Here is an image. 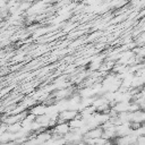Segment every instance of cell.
Returning a JSON list of instances; mask_svg holds the SVG:
<instances>
[{
  "mask_svg": "<svg viewBox=\"0 0 145 145\" xmlns=\"http://www.w3.org/2000/svg\"><path fill=\"white\" fill-rule=\"evenodd\" d=\"M103 135V128L101 126H97L95 128L88 129L84 135L83 138H100Z\"/></svg>",
  "mask_w": 145,
  "mask_h": 145,
  "instance_id": "cell-2",
  "label": "cell"
},
{
  "mask_svg": "<svg viewBox=\"0 0 145 145\" xmlns=\"http://www.w3.org/2000/svg\"><path fill=\"white\" fill-rule=\"evenodd\" d=\"M142 91H143V92H145V84L142 86Z\"/></svg>",
  "mask_w": 145,
  "mask_h": 145,
  "instance_id": "cell-6",
  "label": "cell"
},
{
  "mask_svg": "<svg viewBox=\"0 0 145 145\" xmlns=\"http://www.w3.org/2000/svg\"><path fill=\"white\" fill-rule=\"evenodd\" d=\"M22 125L20 122H16V123H12V125H8L7 126V131L10 133V134H17L19 130H22Z\"/></svg>",
  "mask_w": 145,
  "mask_h": 145,
  "instance_id": "cell-3",
  "label": "cell"
},
{
  "mask_svg": "<svg viewBox=\"0 0 145 145\" xmlns=\"http://www.w3.org/2000/svg\"><path fill=\"white\" fill-rule=\"evenodd\" d=\"M78 116H79V111L78 110H69V109L61 110V111L58 112V123L69 122L72 119L77 118Z\"/></svg>",
  "mask_w": 145,
  "mask_h": 145,
  "instance_id": "cell-1",
  "label": "cell"
},
{
  "mask_svg": "<svg viewBox=\"0 0 145 145\" xmlns=\"http://www.w3.org/2000/svg\"><path fill=\"white\" fill-rule=\"evenodd\" d=\"M102 145H114V144H113V142H112V140H105Z\"/></svg>",
  "mask_w": 145,
  "mask_h": 145,
  "instance_id": "cell-5",
  "label": "cell"
},
{
  "mask_svg": "<svg viewBox=\"0 0 145 145\" xmlns=\"http://www.w3.org/2000/svg\"><path fill=\"white\" fill-rule=\"evenodd\" d=\"M136 144L137 145H145V135H140L136 138Z\"/></svg>",
  "mask_w": 145,
  "mask_h": 145,
  "instance_id": "cell-4",
  "label": "cell"
}]
</instances>
